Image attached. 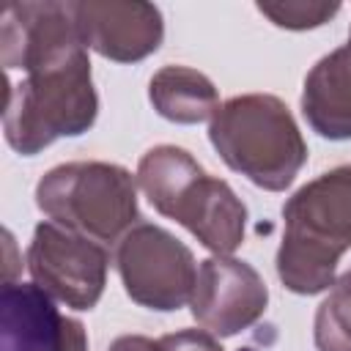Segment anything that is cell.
<instances>
[{
  "mask_svg": "<svg viewBox=\"0 0 351 351\" xmlns=\"http://www.w3.org/2000/svg\"><path fill=\"white\" fill-rule=\"evenodd\" d=\"M115 266L132 302L148 310H178L192 299L197 266L186 244L159 225L137 222L115 250Z\"/></svg>",
  "mask_w": 351,
  "mask_h": 351,
  "instance_id": "obj_6",
  "label": "cell"
},
{
  "mask_svg": "<svg viewBox=\"0 0 351 351\" xmlns=\"http://www.w3.org/2000/svg\"><path fill=\"white\" fill-rule=\"evenodd\" d=\"M189 302L195 321L206 332L230 337L263 315L269 291L250 263L230 255H214L200 263Z\"/></svg>",
  "mask_w": 351,
  "mask_h": 351,
  "instance_id": "obj_8",
  "label": "cell"
},
{
  "mask_svg": "<svg viewBox=\"0 0 351 351\" xmlns=\"http://www.w3.org/2000/svg\"><path fill=\"white\" fill-rule=\"evenodd\" d=\"M302 112L326 140H351V36L304 77Z\"/></svg>",
  "mask_w": 351,
  "mask_h": 351,
  "instance_id": "obj_11",
  "label": "cell"
},
{
  "mask_svg": "<svg viewBox=\"0 0 351 351\" xmlns=\"http://www.w3.org/2000/svg\"><path fill=\"white\" fill-rule=\"evenodd\" d=\"M137 184L162 217L181 222L214 255H230L244 241V203L222 178L208 176L189 151L178 145L145 151L137 165Z\"/></svg>",
  "mask_w": 351,
  "mask_h": 351,
  "instance_id": "obj_3",
  "label": "cell"
},
{
  "mask_svg": "<svg viewBox=\"0 0 351 351\" xmlns=\"http://www.w3.org/2000/svg\"><path fill=\"white\" fill-rule=\"evenodd\" d=\"M318 351H351V269L335 280L313 324Z\"/></svg>",
  "mask_w": 351,
  "mask_h": 351,
  "instance_id": "obj_13",
  "label": "cell"
},
{
  "mask_svg": "<svg viewBox=\"0 0 351 351\" xmlns=\"http://www.w3.org/2000/svg\"><path fill=\"white\" fill-rule=\"evenodd\" d=\"M148 99L154 110L173 123H200L214 118L219 96L214 82L189 66H165L151 77Z\"/></svg>",
  "mask_w": 351,
  "mask_h": 351,
  "instance_id": "obj_12",
  "label": "cell"
},
{
  "mask_svg": "<svg viewBox=\"0 0 351 351\" xmlns=\"http://www.w3.org/2000/svg\"><path fill=\"white\" fill-rule=\"evenodd\" d=\"M107 250L58 222H41L27 247V269L33 282L74 310H90L101 299L107 282Z\"/></svg>",
  "mask_w": 351,
  "mask_h": 351,
  "instance_id": "obj_7",
  "label": "cell"
},
{
  "mask_svg": "<svg viewBox=\"0 0 351 351\" xmlns=\"http://www.w3.org/2000/svg\"><path fill=\"white\" fill-rule=\"evenodd\" d=\"M82 44L101 58L134 63L159 49L165 25L151 3L126 0H77L69 3Z\"/></svg>",
  "mask_w": 351,
  "mask_h": 351,
  "instance_id": "obj_9",
  "label": "cell"
},
{
  "mask_svg": "<svg viewBox=\"0 0 351 351\" xmlns=\"http://www.w3.org/2000/svg\"><path fill=\"white\" fill-rule=\"evenodd\" d=\"M165 351H222V346L214 340L211 332L203 329H184V332H173L159 337Z\"/></svg>",
  "mask_w": 351,
  "mask_h": 351,
  "instance_id": "obj_15",
  "label": "cell"
},
{
  "mask_svg": "<svg viewBox=\"0 0 351 351\" xmlns=\"http://www.w3.org/2000/svg\"><path fill=\"white\" fill-rule=\"evenodd\" d=\"M285 233L277 274L293 293L313 296L335 285L343 252L351 247V165L304 184L282 206Z\"/></svg>",
  "mask_w": 351,
  "mask_h": 351,
  "instance_id": "obj_2",
  "label": "cell"
},
{
  "mask_svg": "<svg viewBox=\"0 0 351 351\" xmlns=\"http://www.w3.org/2000/svg\"><path fill=\"white\" fill-rule=\"evenodd\" d=\"M36 203L49 222L101 244H118L140 219L132 173L110 162L52 167L36 186Z\"/></svg>",
  "mask_w": 351,
  "mask_h": 351,
  "instance_id": "obj_5",
  "label": "cell"
},
{
  "mask_svg": "<svg viewBox=\"0 0 351 351\" xmlns=\"http://www.w3.org/2000/svg\"><path fill=\"white\" fill-rule=\"evenodd\" d=\"M0 60L5 71H25L19 82L5 80L3 132L16 154L33 156L58 137H77L93 126L99 96L69 3H8Z\"/></svg>",
  "mask_w": 351,
  "mask_h": 351,
  "instance_id": "obj_1",
  "label": "cell"
},
{
  "mask_svg": "<svg viewBox=\"0 0 351 351\" xmlns=\"http://www.w3.org/2000/svg\"><path fill=\"white\" fill-rule=\"evenodd\" d=\"M208 140L230 170L269 192L288 189L307 162V143L293 115L269 93L233 96L219 104Z\"/></svg>",
  "mask_w": 351,
  "mask_h": 351,
  "instance_id": "obj_4",
  "label": "cell"
},
{
  "mask_svg": "<svg viewBox=\"0 0 351 351\" xmlns=\"http://www.w3.org/2000/svg\"><path fill=\"white\" fill-rule=\"evenodd\" d=\"M0 351H88L85 326L58 313L36 282H5L0 291Z\"/></svg>",
  "mask_w": 351,
  "mask_h": 351,
  "instance_id": "obj_10",
  "label": "cell"
},
{
  "mask_svg": "<svg viewBox=\"0 0 351 351\" xmlns=\"http://www.w3.org/2000/svg\"><path fill=\"white\" fill-rule=\"evenodd\" d=\"M107 351H165V346H162V340H151L143 335H123V337L112 340Z\"/></svg>",
  "mask_w": 351,
  "mask_h": 351,
  "instance_id": "obj_16",
  "label": "cell"
},
{
  "mask_svg": "<svg viewBox=\"0 0 351 351\" xmlns=\"http://www.w3.org/2000/svg\"><path fill=\"white\" fill-rule=\"evenodd\" d=\"M258 11L263 16H269L277 27H288V30H307V27H318L324 22H329L337 11L340 3H307V0H296V3H258Z\"/></svg>",
  "mask_w": 351,
  "mask_h": 351,
  "instance_id": "obj_14",
  "label": "cell"
}]
</instances>
